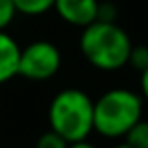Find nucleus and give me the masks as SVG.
<instances>
[{"instance_id": "6e6552de", "label": "nucleus", "mask_w": 148, "mask_h": 148, "mask_svg": "<svg viewBox=\"0 0 148 148\" xmlns=\"http://www.w3.org/2000/svg\"><path fill=\"white\" fill-rule=\"evenodd\" d=\"M126 145L131 148H148V122L146 120H139L126 135Z\"/></svg>"}, {"instance_id": "f257e3e1", "label": "nucleus", "mask_w": 148, "mask_h": 148, "mask_svg": "<svg viewBox=\"0 0 148 148\" xmlns=\"http://www.w3.org/2000/svg\"><path fill=\"white\" fill-rule=\"evenodd\" d=\"M133 41L118 23L94 21L83 28L79 49L84 60L101 71H116L130 58Z\"/></svg>"}, {"instance_id": "9d476101", "label": "nucleus", "mask_w": 148, "mask_h": 148, "mask_svg": "<svg viewBox=\"0 0 148 148\" xmlns=\"http://www.w3.org/2000/svg\"><path fill=\"white\" fill-rule=\"evenodd\" d=\"M68 145L69 143L66 139H62L58 133H54L53 130L41 133L36 141V148H68Z\"/></svg>"}, {"instance_id": "f03ea898", "label": "nucleus", "mask_w": 148, "mask_h": 148, "mask_svg": "<svg viewBox=\"0 0 148 148\" xmlns=\"http://www.w3.org/2000/svg\"><path fill=\"white\" fill-rule=\"evenodd\" d=\"M49 126L68 143L88 139L94 131V99L81 88H64L49 105Z\"/></svg>"}, {"instance_id": "9b49d317", "label": "nucleus", "mask_w": 148, "mask_h": 148, "mask_svg": "<svg viewBox=\"0 0 148 148\" xmlns=\"http://www.w3.org/2000/svg\"><path fill=\"white\" fill-rule=\"evenodd\" d=\"M118 19V8L112 2H99L98 4V13H96V21H103V23H116Z\"/></svg>"}, {"instance_id": "0eeeda50", "label": "nucleus", "mask_w": 148, "mask_h": 148, "mask_svg": "<svg viewBox=\"0 0 148 148\" xmlns=\"http://www.w3.org/2000/svg\"><path fill=\"white\" fill-rule=\"evenodd\" d=\"M15 11L26 17H38L53 10L54 0H13Z\"/></svg>"}, {"instance_id": "2eb2a0df", "label": "nucleus", "mask_w": 148, "mask_h": 148, "mask_svg": "<svg viewBox=\"0 0 148 148\" xmlns=\"http://www.w3.org/2000/svg\"><path fill=\"white\" fill-rule=\"evenodd\" d=\"M114 148H131V146H127L126 143H124V145H118V146H114Z\"/></svg>"}, {"instance_id": "f8f14e48", "label": "nucleus", "mask_w": 148, "mask_h": 148, "mask_svg": "<svg viewBox=\"0 0 148 148\" xmlns=\"http://www.w3.org/2000/svg\"><path fill=\"white\" fill-rule=\"evenodd\" d=\"M17 11H15L13 0H0V30H6L15 19Z\"/></svg>"}, {"instance_id": "20e7f679", "label": "nucleus", "mask_w": 148, "mask_h": 148, "mask_svg": "<svg viewBox=\"0 0 148 148\" xmlns=\"http://www.w3.org/2000/svg\"><path fill=\"white\" fill-rule=\"evenodd\" d=\"M62 53L53 41L36 40L21 49L17 75L30 81H47L60 71Z\"/></svg>"}, {"instance_id": "7ed1b4c3", "label": "nucleus", "mask_w": 148, "mask_h": 148, "mask_svg": "<svg viewBox=\"0 0 148 148\" xmlns=\"http://www.w3.org/2000/svg\"><path fill=\"white\" fill-rule=\"evenodd\" d=\"M143 99L130 88H111L94 101V131L101 137H124L143 118Z\"/></svg>"}, {"instance_id": "1a4fd4ad", "label": "nucleus", "mask_w": 148, "mask_h": 148, "mask_svg": "<svg viewBox=\"0 0 148 148\" xmlns=\"http://www.w3.org/2000/svg\"><path fill=\"white\" fill-rule=\"evenodd\" d=\"M127 64H130L131 68H135L139 73L145 71L148 68V47L146 45H133L131 51H130Z\"/></svg>"}, {"instance_id": "ddd939ff", "label": "nucleus", "mask_w": 148, "mask_h": 148, "mask_svg": "<svg viewBox=\"0 0 148 148\" xmlns=\"http://www.w3.org/2000/svg\"><path fill=\"white\" fill-rule=\"evenodd\" d=\"M141 98L148 101V68L141 71Z\"/></svg>"}, {"instance_id": "39448f33", "label": "nucleus", "mask_w": 148, "mask_h": 148, "mask_svg": "<svg viewBox=\"0 0 148 148\" xmlns=\"http://www.w3.org/2000/svg\"><path fill=\"white\" fill-rule=\"evenodd\" d=\"M99 0H54L53 10L58 17L71 26H88L96 21Z\"/></svg>"}, {"instance_id": "4468645a", "label": "nucleus", "mask_w": 148, "mask_h": 148, "mask_svg": "<svg viewBox=\"0 0 148 148\" xmlns=\"http://www.w3.org/2000/svg\"><path fill=\"white\" fill-rule=\"evenodd\" d=\"M68 148H98L96 145H92V143H88V139H84V141H77V143H69Z\"/></svg>"}, {"instance_id": "423d86ee", "label": "nucleus", "mask_w": 148, "mask_h": 148, "mask_svg": "<svg viewBox=\"0 0 148 148\" xmlns=\"http://www.w3.org/2000/svg\"><path fill=\"white\" fill-rule=\"evenodd\" d=\"M19 54H21L19 43L6 30H0V84L17 77Z\"/></svg>"}]
</instances>
